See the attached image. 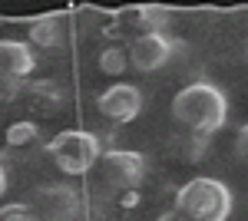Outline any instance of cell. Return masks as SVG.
Returning <instances> with one entry per match:
<instances>
[{
	"label": "cell",
	"mask_w": 248,
	"mask_h": 221,
	"mask_svg": "<svg viewBox=\"0 0 248 221\" xmlns=\"http://www.w3.org/2000/svg\"><path fill=\"white\" fill-rule=\"evenodd\" d=\"M172 119L199 139H212L215 132L225 129L229 119V96L222 86H215L209 79H195L186 83L182 89L172 96Z\"/></svg>",
	"instance_id": "6da1fadb"
},
{
	"label": "cell",
	"mask_w": 248,
	"mask_h": 221,
	"mask_svg": "<svg viewBox=\"0 0 248 221\" xmlns=\"http://www.w3.org/2000/svg\"><path fill=\"white\" fill-rule=\"evenodd\" d=\"M232 205V188L209 175H195L175 192V211L189 221H229Z\"/></svg>",
	"instance_id": "7a4b0ae2"
},
{
	"label": "cell",
	"mask_w": 248,
	"mask_h": 221,
	"mask_svg": "<svg viewBox=\"0 0 248 221\" xmlns=\"http://www.w3.org/2000/svg\"><path fill=\"white\" fill-rule=\"evenodd\" d=\"M46 155L63 175H86L103 159V139L90 129H63L46 142Z\"/></svg>",
	"instance_id": "3957f363"
},
{
	"label": "cell",
	"mask_w": 248,
	"mask_h": 221,
	"mask_svg": "<svg viewBox=\"0 0 248 221\" xmlns=\"http://www.w3.org/2000/svg\"><path fill=\"white\" fill-rule=\"evenodd\" d=\"M30 208L37 221H79L86 211V202L79 188H73L70 182H46L33 188Z\"/></svg>",
	"instance_id": "277c9868"
},
{
	"label": "cell",
	"mask_w": 248,
	"mask_h": 221,
	"mask_svg": "<svg viewBox=\"0 0 248 221\" xmlns=\"http://www.w3.org/2000/svg\"><path fill=\"white\" fill-rule=\"evenodd\" d=\"M99 168H103V182L109 185L113 192H123V195L136 192L139 185L146 182V175H149L146 155L133 152V148H103Z\"/></svg>",
	"instance_id": "5b68a950"
},
{
	"label": "cell",
	"mask_w": 248,
	"mask_h": 221,
	"mask_svg": "<svg viewBox=\"0 0 248 221\" xmlns=\"http://www.w3.org/2000/svg\"><path fill=\"white\" fill-rule=\"evenodd\" d=\"M37 70V53L23 40H0V89L3 99H14L23 92L30 73Z\"/></svg>",
	"instance_id": "8992f818"
},
{
	"label": "cell",
	"mask_w": 248,
	"mask_h": 221,
	"mask_svg": "<svg viewBox=\"0 0 248 221\" xmlns=\"http://www.w3.org/2000/svg\"><path fill=\"white\" fill-rule=\"evenodd\" d=\"M182 50L179 40H172L169 33H139L133 43L126 46L129 53V70L136 73H155L162 66H169V59Z\"/></svg>",
	"instance_id": "52a82bcc"
},
{
	"label": "cell",
	"mask_w": 248,
	"mask_h": 221,
	"mask_svg": "<svg viewBox=\"0 0 248 221\" xmlns=\"http://www.w3.org/2000/svg\"><path fill=\"white\" fill-rule=\"evenodd\" d=\"M96 109L103 119L109 122H133L136 116L142 112V89L133 83H113L96 96Z\"/></svg>",
	"instance_id": "ba28073f"
},
{
	"label": "cell",
	"mask_w": 248,
	"mask_h": 221,
	"mask_svg": "<svg viewBox=\"0 0 248 221\" xmlns=\"http://www.w3.org/2000/svg\"><path fill=\"white\" fill-rule=\"evenodd\" d=\"M30 46H40V50H60L66 43V27H63V17L57 14H43V17L30 20Z\"/></svg>",
	"instance_id": "9c48e42d"
},
{
	"label": "cell",
	"mask_w": 248,
	"mask_h": 221,
	"mask_svg": "<svg viewBox=\"0 0 248 221\" xmlns=\"http://www.w3.org/2000/svg\"><path fill=\"white\" fill-rule=\"evenodd\" d=\"M23 92H27V99H33L43 109H60L66 103V89L60 83H53V79H30L23 86Z\"/></svg>",
	"instance_id": "30bf717a"
},
{
	"label": "cell",
	"mask_w": 248,
	"mask_h": 221,
	"mask_svg": "<svg viewBox=\"0 0 248 221\" xmlns=\"http://www.w3.org/2000/svg\"><path fill=\"white\" fill-rule=\"evenodd\" d=\"M3 139H7L10 148H27V146H33V142L40 139V126L33 122V119H17V122L7 126Z\"/></svg>",
	"instance_id": "8fae6325"
},
{
	"label": "cell",
	"mask_w": 248,
	"mask_h": 221,
	"mask_svg": "<svg viewBox=\"0 0 248 221\" xmlns=\"http://www.w3.org/2000/svg\"><path fill=\"white\" fill-rule=\"evenodd\" d=\"M99 70L106 76H123L129 70V53H126V46H103V53H99Z\"/></svg>",
	"instance_id": "7c38bea8"
},
{
	"label": "cell",
	"mask_w": 248,
	"mask_h": 221,
	"mask_svg": "<svg viewBox=\"0 0 248 221\" xmlns=\"http://www.w3.org/2000/svg\"><path fill=\"white\" fill-rule=\"evenodd\" d=\"M139 23L146 27L142 33H166V27H169V10L146 7V10H139Z\"/></svg>",
	"instance_id": "4fadbf2b"
},
{
	"label": "cell",
	"mask_w": 248,
	"mask_h": 221,
	"mask_svg": "<svg viewBox=\"0 0 248 221\" xmlns=\"http://www.w3.org/2000/svg\"><path fill=\"white\" fill-rule=\"evenodd\" d=\"M0 221H37L30 202H3L0 205Z\"/></svg>",
	"instance_id": "5bb4252c"
},
{
	"label": "cell",
	"mask_w": 248,
	"mask_h": 221,
	"mask_svg": "<svg viewBox=\"0 0 248 221\" xmlns=\"http://www.w3.org/2000/svg\"><path fill=\"white\" fill-rule=\"evenodd\" d=\"M232 152H235V159H238L242 165H248V122L235 132V148H232Z\"/></svg>",
	"instance_id": "9a60e30c"
},
{
	"label": "cell",
	"mask_w": 248,
	"mask_h": 221,
	"mask_svg": "<svg viewBox=\"0 0 248 221\" xmlns=\"http://www.w3.org/2000/svg\"><path fill=\"white\" fill-rule=\"evenodd\" d=\"M7 188H10V172H7V165L0 162V198L7 195Z\"/></svg>",
	"instance_id": "2e32d148"
},
{
	"label": "cell",
	"mask_w": 248,
	"mask_h": 221,
	"mask_svg": "<svg viewBox=\"0 0 248 221\" xmlns=\"http://www.w3.org/2000/svg\"><path fill=\"white\" fill-rule=\"evenodd\" d=\"M155 221H189V218H186L182 211H175V208H169V211H162V215H159Z\"/></svg>",
	"instance_id": "e0dca14e"
},
{
	"label": "cell",
	"mask_w": 248,
	"mask_h": 221,
	"mask_svg": "<svg viewBox=\"0 0 248 221\" xmlns=\"http://www.w3.org/2000/svg\"><path fill=\"white\" fill-rule=\"evenodd\" d=\"M242 56H245V63H248V37H245V46H242Z\"/></svg>",
	"instance_id": "ac0fdd59"
}]
</instances>
